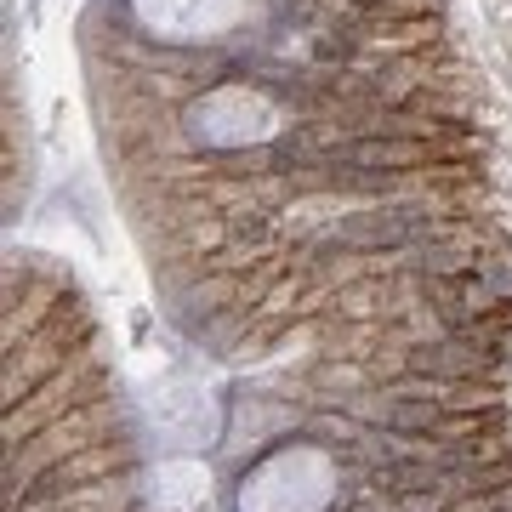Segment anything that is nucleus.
Masks as SVG:
<instances>
[{"mask_svg": "<svg viewBox=\"0 0 512 512\" xmlns=\"http://www.w3.org/2000/svg\"><path fill=\"white\" fill-rule=\"evenodd\" d=\"M131 473L114 484V478H97L86 490H69V495H52V501H23L12 512H131Z\"/></svg>", "mask_w": 512, "mask_h": 512, "instance_id": "nucleus-2", "label": "nucleus"}, {"mask_svg": "<svg viewBox=\"0 0 512 512\" xmlns=\"http://www.w3.org/2000/svg\"><path fill=\"white\" fill-rule=\"evenodd\" d=\"M103 427H109V404L86 399L80 410L46 421V427L29 433L23 444H6V507H12V501H18L40 473H46V467L69 461V450H92V444H103V439H109Z\"/></svg>", "mask_w": 512, "mask_h": 512, "instance_id": "nucleus-1", "label": "nucleus"}]
</instances>
